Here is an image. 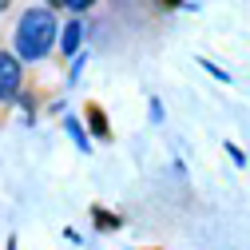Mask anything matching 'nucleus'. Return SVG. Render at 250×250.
I'll return each mask as SVG.
<instances>
[{"mask_svg": "<svg viewBox=\"0 0 250 250\" xmlns=\"http://www.w3.org/2000/svg\"><path fill=\"white\" fill-rule=\"evenodd\" d=\"M56 36H60V24H56V16H52V8H28L24 16H20V24H16V60H44L48 52H52V44H56Z\"/></svg>", "mask_w": 250, "mask_h": 250, "instance_id": "obj_1", "label": "nucleus"}, {"mask_svg": "<svg viewBox=\"0 0 250 250\" xmlns=\"http://www.w3.org/2000/svg\"><path fill=\"white\" fill-rule=\"evenodd\" d=\"M20 91V60L12 52H0V104L16 100Z\"/></svg>", "mask_w": 250, "mask_h": 250, "instance_id": "obj_2", "label": "nucleus"}, {"mask_svg": "<svg viewBox=\"0 0 250 250\" xmlns=\"http://www.w3.org/2000/svg\"><path fill=\"white\" fill-rule=\"evenodd\" d=\"M80 44H83V24L80 20H72V24L60 28V48H64V56H76Z\"/></svg>", "mask_w": 250, "mask_h": 250, "instance_id": "obj_3", "label": "nucleus"}, {"mask_svg": "<svg viewBox=\"0 0 250 250\" xmlns=\"http://www.w3.org/2000/svg\"><path fill=\"white\" fill-rule=\"evenodd\" d=\"M68 135L80 143V151H91V143H87V135H83V127H80V119H68Z\"/></svg>", "mask_w": 250, "mask_h": 250, "instance_id": "obj_4", "label": "nucleus"}, {"mask_svg": "<svg viewBox=\"0 0 250 250\" xmlns=\"http://www.w3.org/2000/svg\"><path fill=\"white\" fill-rule=\"evenodd\" d=\"M87 115H91V123H96V131H100V135H107V123H104V111H100V107H91Z\"/></svg>", "mask_w": 250, "mask_h": 250, "instance_id": "obj_5", "label": "nucleus"}, {"mask_svg": "<svg viewBox=\"0 0 250 250\" xmlns=\"http://www.w3.org/2000/svg\"><path fill=\"white\" fill-rule=\"evenodd\" d=\"M60 4H68L72 12H83V8H91V4H96V0H60Z\"/></svg>", "mask_w": 250, "mask_h": 250, "instance_id": "obj_6", "label": "nucleus"}, {"mask_svg": "<svg viewBox=\"0 0 250 250\" xmlns=\"http://www.w3.org/2000/svg\"><path fill=\"white\" fill-rule=\"evenodd\" d=\"M227 155H230V159H234V163H246V151H238L234 143H227Z\"/></svg>", "mask_w": 250, "mask_h": 250, "instance_id": "obj_7", "label": "nucleus"}, {"mask_svg": "<svg viewBox=\"0 0 250 250\" xmlns=\"http://www.w3.org/2000/svg\"><path fill=\"white\" fill-rule=\"evenodd\" d=\"M4 8H8V0H0V12H4Z\"/></svg>", "mask_w": 250, "mask_h": 250, "instance_id": "obj_8", "label": "nucleus"}]
</instances>
